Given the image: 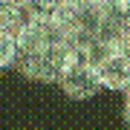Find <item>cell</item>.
<instances>
[{"label": "cell", "instance_id": "6da1fadb", "mask_svg": "<svg viewBox=\"0 0 130 130\" xmlns=\"http://www.w3.org/2000/svg\"><path fill=\"white\" fill-rule=\"evenodd\" d=\"M78 55V46H70V43H55L49 49L32 52V55H18V70L20 75L41 84H58L64 78V72L70 70V64Z\"/></svg>", "mask_w": 130, "mask_h": 130}, {"label": "cell", "instance_id": "7a4b0ae2", "mask_svg": "<svg viewBox=\"0 0 130 130\" xmlns=\"http://www.w3.org/2000/svg\"><path fill=\"white\" fill-rule=\"evenodd\" d=\"M58 87L70 98H75V101H87V98H93L98 90H101L98 70L90 64L87 49H78V55H75V61L70 64V70L64 72V78L58 81Z\"/></svg>", "mask_w": 130, "mask_h": 130}, {"label": "cell", "instance_id": "277c9868", "mask_svg": "<svg viewBox=\"0 0 130 130\" xmlns=\"http://www.w3.org/2000/svg\"><path fill=\"white\" fill-rule=\"evenodd\" d=\"M26 23V12L18 9L14 3L9 0H0V32H14L18 35V29Z\"/></svg>", "mask_w": 130, "mask_h": 130}, {"label": "cell", "instance_id": "3957f363", "mask_svg": "<svg viewBox=\"0 0 130 130\" xmlns=\"http://www.w3.org/2000/svg\"><path fill=\"white\" fill-rule=\"evenodd\" d=\"M98 81L104 90L113 93H127L130 90V58L124 52H110L98 61Z\"/></svg>", "mask_w": 130, "mask_h": 130}, {"label": "cell", "instance_id": "5b68a950", "mask_svg": "<svg viewBox=\"0 0 130 130\" xmlns=\"http://www.w3.org/2000/svg\"><path fill=\"white\" fill-rule=\"evenodd\" d=\"M18 64V38L14 32H0V70Z\"/></svg>", "mask_w": 130, "mask_h": 130}, {"label": "cell", "instance_id": "52a82bcc", "mask_svg": "<svg viewBox=\"0 0 130 130\" xmlns=\"http://www.w3.org/2000/svg\"><path fill=\"white\" fill-rule=\"evenodd\" d=\"M9 3H14L18 9H26V0H9Z\"/></svg>", "mask_w": 130, "mask_h": 130}, {"label": "cell", "instance_id": "8992f818", "mask_svg": "<svg viewBox=\"0 0 130 130\" xmlns=\"http://www.w3.org/2000/svg\"><path fill=\"white\" fill-rule=\"evenodd\" d=\"M124 121L130 124V93L124 95Z\"/></svg>", "mask_w": 130, "mask_h": 130}]
</instances>
